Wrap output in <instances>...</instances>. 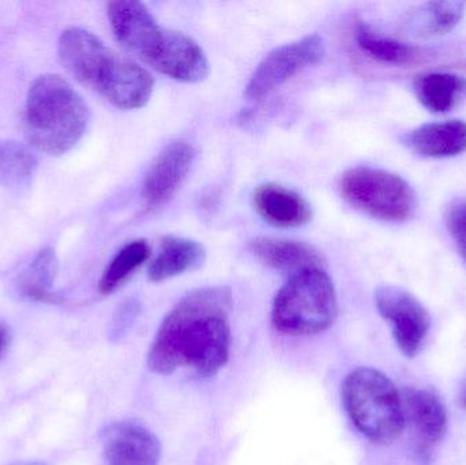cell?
Instances as JSON below:
<instances>
[{
  "label": "cell",
  "mask_w": 466,
  "mask_h": 465,
  "mask_svg": "<svg viewBox=\"0 0 466 465\" xmlns=\"http://www.w3.org/2000/svg\"><path fill=\"white\" fill-rule=\"evenodd\" d=\"M232 294L207 287L186 295L167 314L147 352V368L161 376L191 369L213 377L228 363L232 333Z\"/></svg>",
  "instance_id": "cell-1"
},
{
  "label": "cell",
  "mask_w": 466,
  "mask_h": 465,
  "mask_svg": "<svg viewBox=\"0 0 466 465\" xmlns=\"http://www.w3.org/2000/svg\"><path fill=\"white\" fill-rule=\"evenodd\" d=\"M57 54L68 74L116 108H142L152 97L155 81L149 71L89 30L68 27L60 35Z\"/></svg>",
  "instance_id": "cell-2"
},
{
  "label": "cell",
  "mask_w": 466,
  "mask_h": 465,
  "mask_svg": "<svg viewBox=\"0 0 466 465\" xmlns=\"http://www.w3.org/2000/svg\"><path fill=\"white\" fill-rule=\"evenodd\" d=\"M106 14L117 41L158 73L185 84L207 78L209 60L204 49L185 33L161 26L144 3L111 2Z\"/></svg>",
  "instance_id": "cell-3"
},
{
  "label": "cell",
  "mask_w": 466,
  "mask_h": 465,
  "mask_svg": "<svg viewBox=\"0 0 466 465\" xmlns=\"http://www.w3.org/2000/svg\"><path fill=\"white\" fill-rule=\"evenodd\" d=\"M90 111L78 90L56 74H44L30 85L25 106V134L44 155L70 152L86 133Z\"/></svg>",
  "instance_id": "cell-4"
},
{
  "label": "cell",
  "mask_w": 466,
  "mask_h": 465,
  "mask_svg": "<svg viewBox=\"0 0 466 465\" xmlns=\"http://www.w3.org/2000/svg\"><path fill=\"white\" fill-rule=\"evenodd\" d=\"M342 403L350 422L375 444H390L405 428L402 395L380 370L359 368L345 377Z\"/></svg>",
  "instance_id": "cell-5"
},
{
  "label": "cell",
  "mask_w": 466,
  "mask_h": 465,
  "mask_svg": "<svg viewBox=\"0 0 466 465\" xmlns=\"http://www.w3.org/2000/svg\"><path fill=\"white\" fill-rule=\"evenodd\" d=\"M339 314L336 287L323 268L290 276L274 298L271 322L279 332L309 336L325 332Z\"/></svg>",
  "instance_id": "cell-6"
},
{
  "label": "cell",
  "mask_w": 466,
  "mask_h": 465,
  "mask_svg": "<svg viewBox=\"0 0 466 465\" xmlns=\"http://www.w3.org/2000/svg\"><path fill=\"white\" fill-rule=\"evenodd\" d=\"M339 188L348 204L378 220L402 223L415 212L416 196L410 183L385 169H348L342 175Z\"/></svg>",
  "instance_id": "cell-7"
},
{
  "label": "cell",
  "mask_w": 466,
  "mask_h": 465,
  "mask_svg": "<svg viewBox=\"0 0 466 465\" xmlns=\"http://www.w3.org/2000/svg\"><path fill=\"white\" fill-rule=\"evenodd\" d=\"M380 317L390 324L394 341L407 358L418 357L431 329L432 318L426 306L407 289L382 286L375 291Z\"/></svg>",
  "instance_id": "cell-8"
},
{
  "label": "cell",
  "mask_w": 466,
  "mask_h": 465,
  "mask_svg": "<svg viewBox=\"0 0 466 465\" xmlns=\"http://www.w3.org/2000/svg\"><path fill=\"white\" fill-rule=\"evenodd\" d=\"M323 54L325 44L318 35H306L300 40L277 46L255 68L246 86V97L257 101L268 97L296 74L319 62Z\"/></svg>",
  "instance_id": "cell-9"
},
{
  "label": "cell",
  "mask_w": 466,
  "mask_h": 465,
  "mask_svg": "<svg viewBox=\"0 0 466 465\" xmlns=\"http://www.w3.org/2000/svg\"><path fill=\"white\" fill-rule=\"evenodd\" d=\"M196 150L185 141L167 145L145 175L142 199L147 209H157L174 198L190 174Z\"/></svg>",
  "instance_id": "cell-10"
},
{
  "label": "cell",
  "mask_w": 466,
  "mask_h": 465,
  "mask_svg": "<svg viewBox=\"0 0 466 465\" xmlns=\"http://www.w3.org/2000/svg\"><path fill=\"white\" fill-rule=\"evenodd\" d=\"M103 456L106 465H158L161 442L141 423L122 420L104 430Z\"/></svg>",
  "instance_id": "cell-11"
},
{
  "label": "cell",
  "mask_w": 466,
  "mask_h": 465,
  "mask_svg": "<svg viewBox=\"0 0 466 465\" xmlns=\"http://www.w3.org/2000/svg\"><path fill=\"white\" fill-rule=\"evenodd\" d=\"M252 205L263 220L282 228L306 226L314 215L303 196L277 183L258 186L252 194Z\"/></svg>",
  "instance_id": "cell-12"
},
{
  "label": "cell",
  "mask_w": 466,
  "mask_h": 465,
  "mask_svg": "<svg viewBox=\"0 0 466 465\" xmlns=\"http://www.w3.org/2000/svg\"><path fill=\"white\" fill-rule=\"evenodd\" d=\"M402 395L405 422L410 420L416 436L426 447L442 441L448 431V412L435 393L407 388Z\"/></svg>",
  "instance_id": "cell-13"
},
{
  "label": "cell",
  "mask_w": 466,
  "mask_h": 465,
  "mask_svg": "<svg viewBox=\"0 0 466 465\" xmlns=\"http://www.w3.org/2000/svg\"><path fill=\"white\" fill-rule=\"evenodd\" d=\"M402 141L423 157H454L466 150V123L462 120L426 123L405 134Z\"/></svg>",
  "instance_id": "cell-14"
},
{
  "label": "cell",
  "mask_w": 466,
  "mask_h": 465,
  "mask_svg": "<svg viewBox=\"0 0 466 465\" xmlns=\"http://www.w3.org/2000/svg\"><path fill=\"white\" fill-rule=\"evenodd\" d=\"M249 251L259 261L279 272L295 273L325 267V259L312 246L295 240L257 238L249 243Z\"/></svg>",
  "instance_id": "cell-15"
},
{
  "label": "cell",
  "mask_w": 466,
  "mask_h": 465,
  "mask_svg": "<svg viewBox=\"0 0 466 465\" xmlns=\"http://www.w3.org/2000/svg\"><path fill=\"white\" fill-rule=\"evenodd\" d=\"M205 258L207 250L201 243L185 238L167 237L161 242L160 253L150 264L147 275L150 280L161 283L201 267Z\"/></svg>",
  "instance_id": "cell-16"
},
{
  "label": "cell",
  "mask_w": 466,
  "mask_h": 465,
  "mask_svg": "<svg viewBox=\"0 0 466 465\" xmlns=\"http://www.w3.org/2000/svg\"><path fill=\"white\" fill-rule=\"evenodd\" d=\"M421 106L435 114H446L466 100V78L459 74L427 73L413 82Z\"/></svg>",
  "instance_id": "cell-17"
},
{
  "label": "cell",
  "mask_w": 466,
  "mask_h": 465,
  "mask_svg": "<svg viewBox=\"0 0 466 465\" xmlns=\"http://www.w3.org/2000/svg\"><path fill=\"white\" fill-rule=\"evenodd\" d=\"M359 48L380 63L393 66H407L420 59V52L396 38L375 32L366 24H359L355 32Z\"/></svg>",
  "instance_id": "cell-18"
},
{
  "label": "cell",
  "mask_w": 466,
  "mask_h": 465,
  "mask_svg": "<svg viewBox=\"0 0 466 465\" xmlns=\"http://www.w3.org/2000/svg\"><path fill=\"white\" fill-rule=\"evenodd\" d=\"M57 275V258L54 248L38 251L18 278V291L22 297L35 302H55L51 289Z\"/></svg>",
  "instance_id": "cell-19"
},
{
  "label": "cell",
  "mask_w": 466,
  "mask_h": 465,
  "mask_svg": "<svg viewBox=\"0 0 466 465\" xmlns=\"http://www.w3.org/2000/svg\"><path fill=\"white\" fill-rule=\"evenodd\" d=\"M37 171V157L27 145L18 141H0V182L14 190L32 183Z\"/></svg>",
  "instance_id": "cell-20"
},
{
  "label": "cell",
  "mask_w": 466,
  "mask_h": 465,
  "mask_svg": "<svg viewBox=\"0 0 466 465\" xmlns=\"http://www.w3.org/2000/svg\"><path fill=\"white\" fill-rule=\"evenodd\" d=\"M465 7L464 2L457 0L426 3L413 16V27L427 37L448 35L464 18Z\"/></svg>",
  "instance_id": "cell-21"
},
{
  "label": "cell",
  "mask_w": 466,
  "mask_h": 465,
  "mask_svg": "<svg viewBox=\"0 0 466 465\" xmlns=\"http://www.w3.org/2000/svg\"><path fill=\"white\" fill-rule=\"evenodd\" d=\"M152 256V248L147 240H134L114 257L106 272L101 276L98 291L109 295L123 286L126 280L141 268Z\"/></svg>",
  "instance_id": "cell-22"
},
{
  "label": "cell",
  "mask_w": 466,
  "mask_h": 465,
  "mask_svg": "<svg viewBox=\"0 0 466 465\" xmlns=\"http://www.w3.org/2000/svg\"><path fill=\"white\" fill-rule=\"evenodd\" d=\"M448 226L451 238L466 261V202L457 205L451 210Z\"/></svg>",
  "instance_id": "cell-23"
},
{
  "label": "cell",
  "mask_w": 466,
  "mask_h": 465,
  "mask_svg": "<svg viewBox=\"0 0 466 465\" xmlns=\"http://www.w3.org/2000/svg\"><path fill=\"white\" fill-rule=\"evenodd\" d=\"M138 316V306L134 302H127L117 310L112 322L111 330H109V338L112 341H119L123 336L130 329L131 325L136 321Z\"/></svg>",
  "instance_id": "cell-24"
},
{
  "label": "cell",
  "mask_w": 466,
  "mask_h": 465,
  "mask_svg": "<svg viewBox=\"0 0 466 465\" xmlns=\"http://www.w3.org/2000/svg\"><path fill=\"white\" fill-rule=\"evenodd\" d=\"M8 343H10V333H8L7 327L0 322V355L5 351Z\"/></svg>",
  "instance_id": "cell-25"
},
{
  "label": "cell",
  "mask_w": 466,
  "mask_h": 465,
  "mask_svg": "<svg viewBox=\"0 0 466 465\" xmlns=\"http://www.w3.org/2000/svg\"><path fill=\"white\" fill-rule=\"evenodd\" d=\"M8 465H51L46 461H18V463H11Z\"/></svg>",
  "instance_id": "cell-26"
},
{
  "label": "cell",
  "mask_w": 466,
  "mask_h": 465,
  "mask_svg": "<svg viewBox=\"0 0 466 465\" xmlns=\"http://www.w3.org/2000/svg\"><path fill=\"white\" fill-rule=\"evenodd\" d=\"M460 400H461V406L466 409V384L465 387L462 388L461 396H460Z\"/></svg>",
  "instance_id": "cell-27"
}]
</instances>
